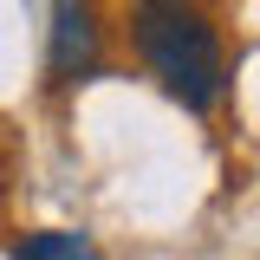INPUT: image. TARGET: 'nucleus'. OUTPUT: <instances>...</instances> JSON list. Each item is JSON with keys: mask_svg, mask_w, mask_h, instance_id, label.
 <instances>
[{"mask_svg": "<svg viewBox=\"0 0 260 260\" xmlns=\"http://www.w3.org/2000/svg\"><path fill=\"white\" fill-rule=\"evenodd\" d=\"M137 52L182 111H215V98L228 85V59H221V39L208 26V13H195L182 0H143Z\"/></svg>", "mask_w": 260, "mask_h": 260, "instance_id": "obj_1", "label": "nucleus"}, {"mask_svg": "<svg viewBox=\"0 0 260 260\" xmlns=\"http://www.w3.org/2000/svg\"><path fill=\"white\" fill-rule=\"evenodd\" d=\"M104 59V20L98 0H52V32H46V78L52 85H78L91 78Z\"/></svg>", "mask_w": 260, "mask_h": 260, "instance_id": "obj_2", "label": "nucleus"}, {"mask_svg": "<svg viewBox=\"0 0 260 260\" xmlns=\"http://www.w3.org/2000/svg\"><path fill=\"white\" fill-rule=\"evenodd\" d=\"M13 260H98V254H91V241H85V234L46 228V234H26V241L13 247Z\"/></svg>", "mask_w": 260, "mask_h": 260, "instance_id": "obj_3", "label": "nucleus"}]
</instances>
